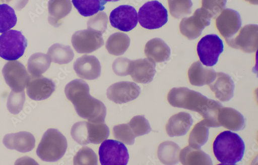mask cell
<instances>
[{"label":"cell","mask_w":258,"mask_h":165,"mask_svg":"<svg viewBox=\"0 0 258 165\" xmlns=\"http://www.w3.org/2000/svg\"><path fill=\"white\" fill-rule=\"evenodd\" d=\"M110 21L113 27L121 31L128 32L138 25V13L132 6H120L112 11Z\"/></svg>","instance_id":"13"},{"label":"cell","mask_w":258,"mask_h":165,"mask_svg":"<svg viewBox=\"0 0 258 165\" xmlns=\"http://www.w3.org/2000/svg\"><path fill=\"white\" fill-rule=\"evenodd\" d=\"M87 130L89 143L99 144L110 135V130L104 122H87Z\"/></svg>","instance_id":"33"},{"label":"cell","mask_w":258,"mask_h":165,"mask_svg":"<svg viewBox=\"0 0 258 165\" xmlns=\"http://www.w3.org/2000/svg\"><path fill=\"white\" fill-rule=\"evenodd\" d=\"M6 2L15 10L20 11L26 6L29 0H6Z\"/></svg>","instance_id":"44"},{"label":"cell","mask_w":258,"mask_h":165,"mask_svg":"<svg viewBox=\"0 0 258 165\" xmlns=\"http://www.w3.org/2000/svg\"><path fill=\"white\" fill-rule=\"evenodd\" d=\"M64 93L80 117L92 122H104L106 107L102 101L90 95L89 86L84 81H71L66 86Z\"/></svg>","instance_id":"2"},{"label":"cell","mask_w":258,"mask_h":165,"mask_svg":"<svg viewBox=\"0 0 258 165\" xmlns=\"http://www.w3.org/2000/svg\"><path fill=\"white\" fill-rule=\"evenodd\" d=\"M213 149L221 164L234 165L242 160L245 145L238 134L227 131L220 133L215 139Z\"/></svg>","instance_id":"3"},{"label":"cell","mask_w":258,"mask_h":165,"mask_svg":"<svg viewBox=\"0 0 258 165\" xmlns=\"http://www.w3.org/2000/svg\"><path fill=\"white\" fill-rule=\"evenodd\" d=\"M217 73L213 69L206 68L200 61L192 64L188 71V77L192 86L209 85L216 79Z\"/></svg>","instance_id":"23"},{"label":"cell","mask_w":258,"mask_h":165,"mask_svg":"<svg viewBox=\"0 0 258 165\" xmlns=\"http://www.w3.org/2000/svg\"><path fill=\"white\" fill-rule=\"evenodd\" d=\"M72 3L79 13L84 17L92 16L104 10L106 4L104 0H72Z\"/></svg>","instance_id":"31"},{"label":"cell","mask_w":258,"mask_h":165,"mask_svg":"<svg viewBox=\"0 0 258 165\" xmlns=\"http://www.w3.org/2000/svg\"><path fill=\"white\" fill-rule=\"evenodd\" d=\"M68 149V141L58 130L50 129L43 136L36 152L42 160L55 162L66 153Z\"/></svg>","instance_id":"4"},{"label":"cell","mask_w":258,"mask_h":165,"mask_svg":"<svg viewBox=\"0 0 258 165\" xmlns=\"http://www.w3.org/2000/svg\"><path fill=\"white\" fill-rule=\"evenodd\" d=\"M102 165H126L129 159L128 150L124 144L114 140L103 141L99 150Z\"/></svg>","instance_id":"8"},{"label":"cell","mask_w":258,"mask_h":165,"mask_svg":"<svg viewBox=\"0 0 258 165\" xmlns=\"http://www.w3.org/2000/svg\"><path fill=\"white\" fill-rule=\"evenodd\" d=\"M72 10L70 0H49V22L53 26H58L60 20L68 16Z\"/></svg>","instance_id":"26"},{"label":"cell","mask_w":258,"mask_h":165,"mask_svg":"<svg viewBox=\"0 0 258 165\" xmlns=\"http://www.w3.org/2000/svg\"><path fill=\"white\" fill-rule=\"evenodd\" d=\"M51 60L44 53H36L29 58L28 63L29 72L33 76H39L50 68Z\"/></svg>","instance_id":"29"},{"label":"cell","mask_w":258,"mask_h":165,"mask_svg":"<svg viewBox=\"0 0 258 165\" xmlns=\"http://www.w3.org/2000/svg\"><path fill=\"white\" fill-rule=\"evenodd\" d=\"M191 115L181 112L172 116L168 120L166 131L169 137H179L185 135L192 125Z\"/></svg>","instance_id":"22"},{"label":"cell","mask_w":258,"mask_h":165,"mask_svg":"<svg viewBox=\"0 0 258 165\" xmlns=\"http://www.w3.org/2000/svg\"><path fill=\"white\" fill-rule=\"evenodd\" d=\"M245 1L254 5H257L258 3V0H245Z\"/></svg>","instance_id":"45"},{"label":"cell","mask_w":258,"mask_h":165,"mask_svg":"<svg viewBox=\"0 0 258 165\" xmlns=\"http://www.w3.org/2000/svg\"><path fill=\"white\" fill-rule=\"evenodd\" d=\"M216 97L222 101H227L233 97L234 84L228 75L217 73L216 79L209 85Z\"/></svg>","instance_id":"21"},{"label":"cell","mask_w":258,"mask_h":165,"mask_svg":"<svg viewBox=\"0 0 258 165\" xmlns=\"http://www.w3.org/2000/svg\"><path fill=\"white\" fill-rule=\"evenodd\" d=\"M114 137L127 145H133L135 136L128 124H122L113 128Z\"/></svg>","instance_id":"38"},{"label":"cell","mask_w":258,"mask_h":165,"mask_svg":"<svg viewBox=\"0 0 258 165\" xmlns=\"http://www.w3.org/2000/svg\"><path fill=\"white\" fill-rule=\"evenodd\" d=\"M72 43L79 53H90L101 48L104 44L102 33L91 29L76 32L72 36Z\"/></svg>","instance_id":"11"},{"label":"cell","mask_w":258,"mask_h":165,"mask_svg":"<svg viewBox=\"0 0 258 165\" xmlns=\"http://www.w3.org/2000/svg\"><path fill=\"white\" fill-rule=\"evenodd\" d=\"M257 25H246L241 29L237 36L226 39V41L231 48L246 53H252L257 50Z\"/></svg>","instance_id":"12"},{"label":"cell","mask_w":258,"mask_h":165,"mask_svg":"<svg viewBox=\"0 0 258 165\" xmlns=\"http://www.w3.org/2000/svg\"><path fill=\"white\" fill-rule=\"evenodd\" d=\"M156 67L155 63L148 59L132 61L129 75L138 83L149 84L155 76Z\"/></svg>","instance_id":"17"},{"label":"cell","mask_w":258,"mask_h":165,"mask_svg":"<svg viewBox=\"0 0 258 165\" xmlns=\"http://www.w3.org/2000/svg\"><path fill=\"white\" fill-rule=\"evenodd\" d=\"M77 75L84 79L95 80L101 75V65L98 59L93 56H83L78 59L74 65Z\"/></svg>","instance_id":"18"},{"label":"cell","mask_w":258,"mask_h":165,"mask_svg":"<svg viewBox=\"0 0 258 165\" xmlns=\"http://www.w3.org/2000/svg\"><path fill=\"white\" fill-rule=\"evenodd\" d=\"M3 142L9 149L16 150L21 153L30 152L35 146L34 136L28 132L8 134L4 137Z\"/></svg>","instance_id":"19"},{"label":"cell","mask_w":258,"mask_h":165,"mask_svg":"<svg viewBox=\"0 0 258 165\" xmlns=\"http://www.w3.org/2000/svg\"><path fill=\"white\" fill-rule=\"evenodd\" d=\"M179 158L181 163L185 165L212 164L209 155L201 149L193 148L187 146L182 149L179 153Z\"/></svg>","instance_id":"25"},{"label":"cell","mask_w":258,"mask_h":165,"mask_svg":"<svg viewBox=\"0 0 258 165\" xmlns=\"http://www.w3.org/2000/svg\"><path fill=\"white\" fill-rule=\"evenodd\" d=\"M128 125L136 137L149 134L152 131L149 122L143 116L134 117Z\"/></svg>","instance_id":"36"},{"label":"cell","mask_w":258,"mask_h":165,"mask_svg":"<svg viewBox=\"0 0 258 165\" xmlns=\"http://www.w3.org/2000/svg\"><path fill=\"white\" fill-rule=\"evenodd\" d=\"M17 22L14 9L7 4L0 5V33H5L13 27Z\"/></svg>","instance_id":"34"},{"label":"cell","mask_w":258,"mask_h":165,"mask_svg":"<svg viewBox=\"0 0 258 165\" xmlns=\"http://www.w3.org/2000/svg\"><path fill=\"white\" fill-rule=\"evenodd\" d=\"M227 0H202V9L211 18L218 16L225 8Z\"/></svg>","instance_id":"41"},{"label":"cell","mask_w":258,"mask_h":165,"mask_svg":"<svg viewBox=\"0 0 258 165\" xmlns=\"http://www.w3.org/2000/svg\"><path fill=\"white\" fill-rule=\"evenodd\" d=\"M104 1L106 3H107V2H117L120 1V0H104Z\"/></svg>","instance_id":"46"},{"label":"cell","mask_w":258,"mask_h":165,"mask_svg":"<svg viewBox=\"0 0 258 165\" xmlns=\"http://www.w3.org/2000/svg\"><path fill=\"white\" fill-rule=\"evenodd\" d=\"M48 56L51 61L58 65H66L71 63L75 54L70 46L55 44L50 47Z\"/></svg>","instance_id":"30"},{"label":"cell","mask_w":258,"mask_h":165,"mask_svg":"<svg viewBox=\"0 0 258 165\" xmlns=\"http://www.w3.org/2000/svg\"><path fill=\"white\" fill-rule=\"evenodd\" d=\"M169 104L199 113L209 128H219L217 116L223 106L220 102L210 99L201 93L185 87L174 88L169 92Z\"/></svg>","instance_id":"1"},{"label":"cell","mask_w":258,"mask_h":165,"mask_svg":"<svg viewBox=\"0 0 258 165\" xmlns=\"http://www.w3.org/2000/svg\"><path fill=\"white\" fill-rule=\"evenodd\" d=\"M107 22L108 19L106 14L100 12L89 19L88 23V28L102 34L106 30Z\"/></svg>","instance_id":"42"},{"label":"cell","mask_w":258,"mask_h":165,"mask_svg":"<svg viewBox=\"0 0 258 165\" xmlns=\"http://www.w3.org/2000/svg\"><path fill=\"white\" fill-rule=\"evenodd\" d=\"M211 18L202 8L198 9L194 15L184 18L180 22L179 29L181 33L189 40L200 37L204 29L209 26Z\"/></svg>","instance_id":"9"},{"label":"cell","mask_w":258,"mask_h":165,"mask_svg":"<svg viewBox=\"0 0 258 165\" xmlns=\"http://www.w3.org/2000/svg\"><path fill=\"white\" fill-rule=\"evenodd\" d=\"M27 46V39L21 32L9 30L0 35V57L17 60L24 55Z\"/></svg>","instance_id":"5"},{"label":"cell","mask_w":258,"mask_h":165,"mask_svg":"<svg viewBox=\"0 0 258 165\" xmlns=\"http://www.w3.org/2000/svg\"><path fill=\"white\" fill-rule=\"evenodd\" d=\"M140 93L141 88L134 82L121 81L107 89L106 95L116 104H122L136 99Z\"/></svg>","instance_id":"14"},{"label":"cell","mask_w":258,"mask_h":165,"mask_svg":"<svg viewBox=\"0 0 258 165\" xmlns=\"http://www.w3.org/2000/svg\"><path fill=\"white\" fill-rule=\"evenodd\" d=\"M26 87L28 96L37 101L48 98L55 90L54 82L42 76L30 77Z\"/></svg>","instance_id":"16"},{"label":"cell","mask_w":258,"mask_h":165,"mask_svg":"<svg viewBox=\"0 0 258 165\" xmlns=\"http://www.w3.org/2000/svg\"><path fill=\"white\" fill-rule=\"evenodd\" d=\"M145 53L148 59L154 63H161L169 60L170 49L160 38L150 40L145 47Z\"/></svg>","instance_id":"24"},{"label":"cell","mask_w":258,"mask_h":165,"mask_svg":"<svg viewBox=\"0 0 258 165\" xmlns=\"http://www.w3.org/2000/svg\"><path fill=\"white\" fill-rule=\"evenodd\" d=\"M131 44V39L123 33L117 32L112 34L107 39L106 48L114 56H120L126 51Z\"/></svg>","instance_id":"28"},{"label":"cell","mask_w":258,"mask_h":165,"mask_svg":"<svg viewBox=\"0 0 258 165\" xmlns=\"http://www.w3.org/2000/svg\"><path fill=\"white\" fill-rule=\"evenodd\" d=\"M97 156L94 151L89 147H83L75 155L74 158L75 164H98Z\"/></svg>","instance_id":"40"},{"label":"cell","mask_w":258,"mask_h":165,"mask_svg":"<svg viewBox=\"0 0 258 165\" xmlns=\"http://www.w3.org/2000/svg\"><path fill=\"white\" fill-rule=\"evenodd\" d=\"M209 128L204 120L197 123L189 135V146L193 148L201 149L208 140Z\"/></svg>","instance_id":"32"},{"label":"cell","mask_w":258,"mask_h":165,"mask_svg":"<svg viewBox=\"0 0 258 165\" xmlns=\"http://www.w3.org/2000/svg\"><path fill=\"white\" fill-rule=\"evenodd\" d=\"M3 74L8 85L17 92L24 91L30 77L25 67L15 60L5 66Z\"/></svg>","instance_id":"10"},{"label":"cell","mask_w":258,"mask_h":165,"mask_svg":"<svg viewBox=\"0 0 258 165\" xmlns=\"http://www.w3.org/2000/svg\"><path fill=\"white\" fill-rule=\"evenodd\" d=\"M180 148L176 143L166 141L160 144L158 156L165 164H174L179 162Z\"/></svg>","instance_id":"27"},{"label":"cell","mask_w":258,"mask_h":165,"mask_svg":"<svg viewBox=\"0 0 258 165\" xmlns=\"http://www.w3.org/2000/svg\"><path fill=\"white\" fill-rule=\"evenodd\" d=\"M132 61L125 58H118L116 59L112 66V69L115 74L119 76H125L129 75Z\"/></svg>","instance_id":"43"},{"label":"cell","mask_w":258,"mask_h":165,"mask_svg":"<svg viewBox=\"0 0 258 165\" xmlns=\"http://www.w3.org/2000/svg\"><path fill=\"white\" fill-rule=\"evenodd\" d=\"M71 135L75 141L80 145L90 143L88 140L87 122H79L75 124L71 130Z\"/></svg>","instance_id":"39"},{"label":"cell","mask_w":258,"mask_h":165,"mask_svg":"<svg viewBox=\"0 0 258 165\" xmlns=\"http://www.w3.org/2000/svg\"><path fill=\"white\" fill-rule=\"evenodd\" d=\"M26 100L24 91L20 92L12 91L7 103L9 111L13 114L17 115L22 111Z\"/></svg>","instance_id":"37"},{"label":"cell","mask_w":258,"mask_h":165,"mask_svg":"<svg viewBox=\"0 0 258 165\" xmlns=\"http://www.w3.org/2000/svg\"><path fill=\"white\" fill-rule=\"evenodd\" d=\"M171 15L180 19L190 14L192 6L191 0H168Z\"/></svg>","instance_id":"35"},{"label":"cell","mask_w":258,"mask_h":165,"mask_svg":"<svg viewBox=\"0 0 258 165\" xmlns=\"http://www.w3.org/2000/svg\"><path fill=\"white\" fill-rule=\"evenodd\" d=\"M217 120L220 127L223 126L233 131L242 130L245 127V120L243 116L232 108L221 107L218 112Z\"/></svg>","instance_id":"20"},{"label":"cell","mask_w":258,"mask_h":165,"mask_svg":"<svg viewBox=\"0 0 258 165\" xmlns=\"http://www.w3.org/2000/svg\"><path fill=\"white\" fill-rule=\"evenodd\" d=\"M141 26L149 30L159 29L168 22V12L158 1L149 2L144 5L139 11Z\"/></svg>","instance_id":"6"},{"label":"cell","mask_w":258,"mask_h":165,"mask_svg":"<svg viewBox=\"0 0 258 165\" xmlns=\"http://www.w3.org/2000/svg\"><path fill=\"white\" fill-rule=\"evenodd\" d=\"M224 51L223 40L217 34H209L199 42L197 51L201 63L205 66L212 67L218 63Z\"/></svg>","instance_id":"7"},{"label":"cell","mask_w":258,"mask_h":165,"mask_svg":"<svg viewBox=\"0 0 258 165\" xmlns=\"http://www.w3.org/2000/svg\"><path fill=\"white\" fill-rule=\"evenodd\" d=\"M242 25L239 13L233 10H224L216 19V27L225 39L232 38L237 33Z\"/></svg>","instance_id":"15"}]
</instances>
